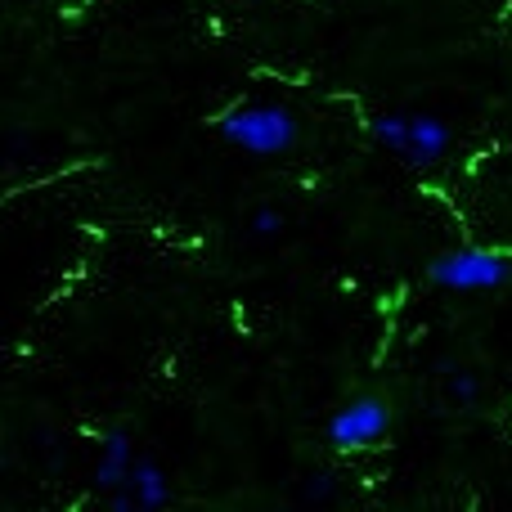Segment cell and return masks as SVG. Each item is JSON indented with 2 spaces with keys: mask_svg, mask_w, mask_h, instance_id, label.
<instances>
[{
  "mask_svg": "<svg viewBox=\"0 0 512 512\" xmlns=\"http://www.w3.org/2000/svg\"><path fill=\"white\" fill-rule=\"evenodd\" d=\"M216 131L230 149L248 153V158H283L297 144L301 126L297 113L283 104H234L216 117Z\"/></svg>",
  "mask_w": 512,
  "mask_h": 512,
  "instance_id": "6da1fadb",
  "label": "cell"
},
{
  "mask_svg": "<svg viewBox=\"0 0 512 512\" xmlns=\"http://www.w3.org/2000/svg\"><path fill=\"white\" fill-rule=\"evenodd\" d=\"M369 131L382 149L396 153V158L414 171L441 167L454 144V131L436 113H378L369 122Z\"/></svg>",
  "mask_w": 512,
  "mask_h": 512,
  "instance_id": "7a4b0ae2",
  "label": "cell"
},
{
  "mask_svg": "<svg viewBox=\"0 0 512 512\" xmlns=\"http://www.w3.org/2000/svg\"><path fill=\"white\" fill-rule=\"evenodd\" d=\"M427 279L450 292H486L512 279V256L490 248H454L427 265Z\"/></svg>",
  "mask_w": 512,
  "mask_h": 512,
  "instance_id": "3957f363",
  "label": "cell"
},
{
  "mask_svg": "<svg viewBox=\"0 0 512 512\" xmlns=\"http://www.w3.org/2000/svg\"><path fill=\"white\" fill-rule=\"evenodd\" d=\"M387 432H391V409H387V400H378V396L346 400L342 409H333V418H328V427H324L328 445L342 454L373 450Z\"/></svg>",
  "mask_w": 512,
  "mask_h": 512,
  "instance_id": "277c9868",
  "label": "cell"
},
{
  "mask_svg": "<svg viewBox=\"0 0 512 512\" xmlns=\"http://www.w3.org/2000/svg\"><path fill=\"white\" fill-rule=\"evenodd\" d=\"M171 477L162 472V463L158 459H149V454H135V463H131V472H126V481L108 495V504L113 508H122V512H158V508H167L171 504Z\"/></svg>",
  "mask_w": 512,
  "mask_h": 512,
  "instance_id": "5b68a950",
  "label": "cell"
},
{
  "mask_svg": "<svg viewBox=\"0 0 512 512\" xmlns=\"http://www.w3.org/2000/svg\"><path fill=\"white\" fill-rule=\"evenodd\" d=\"M131 463H135V441H131V432L113 427V432L99 441V463H95V490H99V495H113V490L126 481Z\"/></svg>",
  "mask_w": 512,
  "mask_h": 512,
  "instance_id": "8992f818",
  "label": "cell"
},
{
  "mask_svg": "<svg viewBox=\"0 0 512 512\" xmlns=\"http://www.w3.org/2000/svg\"><path fill=\"white\" fill-rule=\"evenodd\" d=\"M252 230L261 234V239H274V234L283 230V212L279 207H261V212H252Z\"/></svg>",
  "mask_w": 512,
  "mask_h": 512,
  "instance_id": "52a82bcc",
  "label": "cell"
},
{
  "mask_svg": "<svg viewBox=\"0 0 512 512\" xmlns=\"http://www.w3.org/2000/svg\"><path fill=\"white\" fill-rule=\"evenodd\" d=\"M450 396L459 400V405H472V400L481 396L477 378H472V373H454V378H450Z\"/></svg>",
  "mask_w": 512,
  "mask_h": 512,
  "instance_id": "ba28073f",
  "label": "cell"
}]
</instances>
